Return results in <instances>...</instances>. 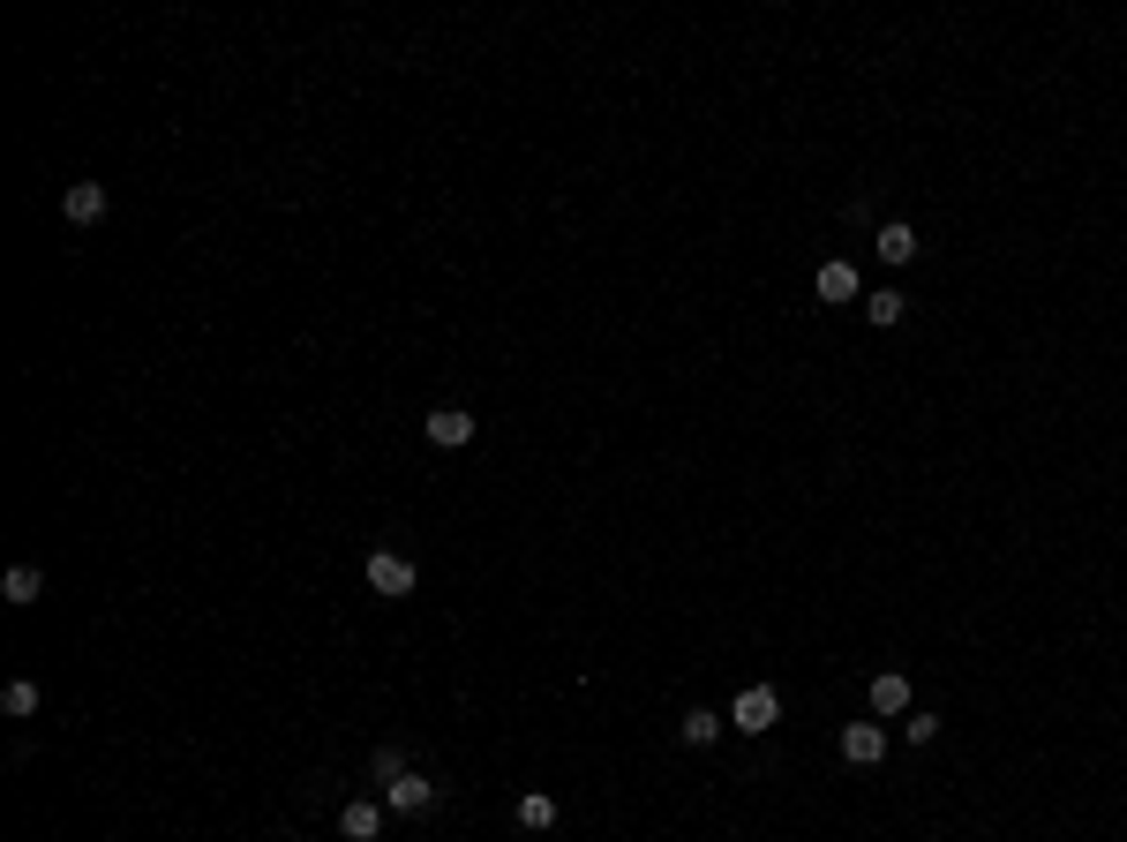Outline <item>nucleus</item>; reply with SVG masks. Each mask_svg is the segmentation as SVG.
I'll return each instance as SVG.
<instances>
[{"mask_svg":"<svg viewBox=\"0 0 1127 842\" xmlns=\"http://www.w3.org/2000/svg\"><path fill=\"white\" fill-rule=\"evenodd\" d=\"M338 828H346V842H376V835H383V805L346 798V805H338Z\"/></svg>","mask_w":1127,"mask_h":842,"instance_id":"7","label":"nucleus"},{"mask_svg":"<svg viewBox=\"0 0 1127 842\" xmlns=\"http://www.w3.org/2000/svg\"><path fill=\"white\" fill-rule=\"evenodd\" d=\"M722 730H729V722L714 715V708H692V715L676 722V737H684V745H714V737H722Z\"/></svg>","mask_w":1127,"mask_h":842,"instance_id":"13","label":"nucleus"},{"mask_svg":"<svg viewBox=\"0 0 1127 842\" xmlns=\"http://www.w3.org/2000/svg\"><path fill=\"white\" fill-rule=\"evenodd\" d=\"M774 722H782V692H774V684H745V692H737V708H729V730L767 737Z\"/></svg>","mask_w":1127,"mask_h":842,"instance_id":"1","label":"nucleus"},{"mask_svg":"<svg viewBox=\"0 0 1127 842\" xmlns=\"http://www.w3.org/2000/svg\"><path fill=\"white\" fill-rule=\"evenodd\" d=\"M414 557H399V549H376L369 557V594H383V602H399V594H414Z\"/></svg>","mask_w":1127,"mask_h":842,"instance_id":"2","label":"nucleus"},{"mask_svg":"<svg viewBox=\"0 0 1127 842\" xmlns=\"http://www.w3.org/2000/svg\"><path fill=\"white\" fill-rule=\"evenodd\" d=\"M902 730H910V745H932L940 737V715H902Z\"/></svg>","mask_w":1127,"mask_h":842,"instance_id":"17","label":"nucleus"},{"mask_svg":"<svg viewBox=\"0 0 1127 842\" xmlns=\"http://www.w3.org/2000/svg\"><path fill=\"white\" fill-rule=\"evenodd\" d=\"M61 210H68L76 226H98V218H106V181H76V188H68V204H61Z\"/></svg>","mask_w":1127,"mask_h":842,"instance_id":"9","label":"nucleus"},{"mask_svg":"<svg viewBox=\"0 0 1127 842\" xmlns=\"http://www.w3.org/2000/svg\"><path fill=\"white\" fill-rule=\"evenodd\" d=\"M0 594H8V602L23 609V602H39V594H45V572H39V564H15V572L0 580Z\"/></svg>","mask_w":1127,"mask_h":842,"instance_id":"12","label":"nucleus"},{"mask_svg":"<svg viewBox=\"0 0 1127 842\" xmlns=\"http://www.w3.org/2000/svg\"><path fill=\"white\" fill-rule=\"evenodd\" d=\"M369 775H376V782H399V775H407V759H399V753H391V745H383V753L369 759Z\"/></svg>","mask_w":1127,"mask_h":842,"instance_id":"16","label":"nucleus"},{"mask_svg":"<svg viewBox=\"0 0 1127 842\" xmlns=\"http://www.w3.org/2000/svg\"><path fill=\"white\" fill-rule=\"evenodd\" d=\"M902 309H910V301L895 294V287H879V294H865V316H873L879 332H887V324H902Z\"/></svg>","mask_w":1127,"mask_h":842,"instance_id":"15","label":"nucleus"},{"mask_svg":"<svg viewBox=\"0 0 1127 842\" xmlns=\"http://www.w3.org/2000/svg\"><path fill=\"white\" fill-rule=\"evenodd\" d=\"M436 805V782H421V775H399V782H383V812H429Z\"/></svg>","mask_w":1127,"mask_h":842,"instance_id":"4","label":"nucleus"},{"mask_svg":"<svg viewBox=\"0 0 1127 842\" xmlns=\"http://www.w3.org/2000/svg\"><path fill=\"white\" fill-rule=\"evenodd\" d=\"M873 715H910V677H902V670H879L873 677Z\"/></svg>","mask_w":1127,"mask_h":842,"instance_id":"8","label":"nucleus"},{"mask_svg":"<svg viewBox=\"0 0 1127 842\" xmlns=\"http://www.w3.org/2000/svg\"><path fill=\"white\" fill-rule=\"evenodd\" d=\"M421 429H429V444H444V452L474 444V414H466V407H436V414L421 421Z\"/></svg>","mask_w":1127,"mask_h":842,"instance_id":"3","label":"nucleus"},{"mask_svg":"<svg viewBox=\"0 0 1127 842\" xmlns=\"http://www.w3.org/2000/svg\"><path fill=\"white\" fill-rule=\"evenodd\" d=\"M511 820H519L527 835H542V828H556V798H549V790H527V798L511 805Z\"/></svg>","mask_w":1127,"mask_h":842,"instance_id":"10","label":"nucleus"},{"mask_svg":"<svg viewBox=\"0 0 1127 842\" xmlns=\"http://www.w3.org/2000/svg\"><path fill=\"white\" fill-rule=\"evenodd\" d=\"M812 294L827 301V309H835V301H857V294H865V287H857V263H842V256H835V263H820Z\"/></svg>","mask_w":1127,"mask_h":842,"instance_id":"6","label":"nucleus"},{"mask_svg":"<svg viewBox=\"0 0 1127 842\" xmlns=\"http://www.w3.org/2000/svg\"><path fill=\"white\" fill-rule=\"evenodd\" d=\"M0 715H8V722H31V715H39V684H31V677H15V684L0 692Z\"/></svg>","mask_w":1127,"mask_h":842,"instance_id":"14","label":"nucleus"},{"mask_svg":"<svg viewBox=\"0 0 1127 842\" xmlns=\"http://www.w3.org/2000/svg\"><path fill=\"white\" fill-rule=\"evenodd\" d=\"M873 249L887 256V263H910V256H918V226H902V218H887V226H879V241H873Z\"/></svg>","mask_w":1127,"mask_h":842,"instance_id":"11","label":"nucleus"},{"mask_svg":"<svg viewBox=\"0 0 1127 842\" xmlns=\"http://www.w3.org/2000/svg\"><path fill=\"white\" fill-rule=\"evenodd\" d=\"M879 753H887V730H879V722H849V730H842V759H849V767H873Z\"/></svg>","mask_w":1127,"mask_h":842,"instance_id":"5","label":"nucleus"}]
</instances>
